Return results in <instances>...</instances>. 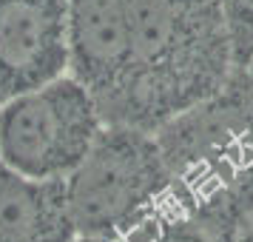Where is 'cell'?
I'll return each mask as SVG.
<instances>
[{"instance_id":"7a4b0ae2","label":"cell","mask_w":253,"mask_h":242,"mask_svg":"<svg viewBox=\"0 0 253 242\" xmlns=\"http://www.w3.org/2000/svg\"><path fill=\"white\" fill-rule=\"evenodd\" d=\"M131 32L126 126L157 128L216 94L233 71L219 0H126Z\"/></svg>"},{"instance_id":"5b68a950","label":"cell","mask_w":253,"mask_h":242,"mask_svg":"<svg viewBox=\"0 0 253 242\" xmlns=\"http://www.w3.org/2000/svg\"><path fill=\"white\" fill-rule=\"evenodd\" d=\"M131 32L126 0H69V74L105 123H126Z\"/></svg>"},{"instance_id":"6da1fadb","label":"cell","mask_w":253,"mask_h":242,"mask_svg":"<svg viewBox=\"0 0 253 242\" xmlns=\"http://www.w3.org/2000/svg\"><path fill=\"white\" fill-rule=\"evenodd\" d=\"M154 137L168 168V202L188 217L242 231L253 222V83L225 86L165 120Z\"/></svg>"},{"instance_id":"ba28073f","label":"cell","mask_w":253,"mask_h":242,"mask_svg":"<svg viewBox=\"0 0 253 242\" xmlns=\"http://www.w3.org/2000/svg\"><path fill=\"white\" fill-rule=\"evenodd\" d=\"M134 242H239V231L188 217L168 202V208Z\"/></svg>"},{"instance_id":"277c9868","label":"cell","mask_w":253,"mask_h":242,"mask_svg":"<svg viewBox=\"0 0 253 242\" xmlns=\"http://www.w3.org/2000/svg\"><path fill=\"white\" fill-rule=\"evenodd\" d=\"M105 120L71 74L0 103V162L37 180H66Z\"/></svg>"},{"instance_id":"52a82bcc","label":"cell","mask_w":253,"mask_h":242,"mask_svg":"<svg viewBox=\"0 0 253 242\" xmlns=\"http://www.w3.org/2000/svg\"><path fill=\"white\" fill-rule=\"evenodd\" d=\"M77 237L66 180H37L0 162V242H71Z\"/></svg>"},{"instance_id":"8992f818","label":"cell","mask_w":253,"mask_h":242,"mask_svg":"<svg viewBox=\"0 0 253 242\" xmlns=\"http://www.w3.org/2000/svg\"><path fill=\"white\" fill-rule=\"evenodd\" d=\"M69 74V0H0V103Z\"/></svg>"},{"instance_id":"8fae6325","label":"cell","mask_w":253,"mask_h":242,"mask_svg":"<svg viewBox=\"0 0 253 242\" xmlns=\"http://www.w3.org/2000/svg\"><path fill=\"white\" fill-rule=\"evenodd\" d=\"M71 242H117V240H105V237H83V234H77Z\"/></svg>"},{"instance_id":"30bf717a","label":"cell","mask_w":253,"mask_h":242,"mask_svg":"<svg viewBox=\"0 0 253 242\" xmlns=\"http://www.w3.org/2000/svg\"><path fill=\"white\" fill-rule=\"evenodd\" d=\"M239 242H253V222H248V225L239 231Z\"/></svg>"},{"instance_id":"7c38bea8","label":"cell","mask_w":253,"mask_h":242,"mask_svg":"<svg viewBox=\"0 0 253 242\" xmlns=\"http://www.w3.org/2000/svg\"><path fill=\"white\" fill-rule=\"evenodd\" d=\"M245 71H248V77H251V83H253V54H251V60H248V66H245Z\"/></svg>"},{"instance_id":"3957f363","label":"cell","mask_w":253,"mask_h":242,"mask_svg":"<svg viewBox=\"0 0 253 242\" xmlns=\"http://www.w3.org/2000/svg\"><path fill=\"white\" fill-rule=\"evenodd\" d=\"M66 196L77 234L134 242L168 208V168L154 131L105 123L66 177Z\"/></svg>"},{"instance_id":"9c48e42d","label":"cell","mask_w":253,"mask_h":242,"mask_svg":"<svg viewBox=\"0 0 253 242\" xmlns=\"http://www.w3.org/2000/svg\"><path fill=\"white\" fill-rule=\"evenodd\" d=\"M233 51V69H245L253 54V0H219Z\"/></svg>"}]
</instances>
